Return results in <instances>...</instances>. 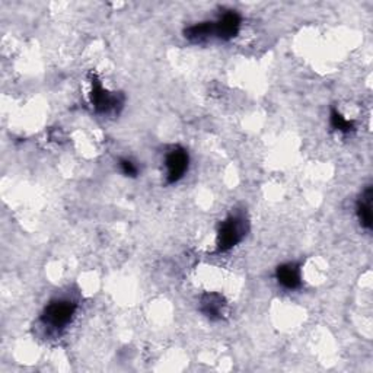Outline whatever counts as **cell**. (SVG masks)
Returning a JSON list of instances; mask_svg holds the SVG:
<instances>
[{"label": "cell", "mask_w": 373, "mask_h": 373, "mask_svg": "<svg viewBox=\"0 0 373 373\" xmlns=\"http://www.w3.org/2000/svg\"><path fill=\"white\" fill-rule=\"evenodd\" d=\"M248 232V222L244 216L231 214L222 222L217 233V252H228L245 238Z\"/></svg>", "instance_id": "1"}, {"label": "cell", "mask_w": 373, "mask_h": 373, "mask_svg": "<svg viewBox=\"0 0 373 373\" xmlns=\"http://www.w3.org/2000/svg\"><path fill=\"white\" fill-rule=\"evenodd\" d=\"M78 310V305L71 300H53L50 302L41 315V321L54 330H63L68 326Z\"/></svg>", "instance_id": "2"}, {"label": "cell", "mask_w": 373, "mask_h": 373, "mask_svg": "<svg viewBox=\"0 0 373 373\" xmlns=\"http://www.w3.org/2000/svg\"><path fill=\"white\" fill-rule=\"evenodd\" d=\"M188 165H190L188 152L183 147L172 149L165 159L166 183L168 184L178 183L184 177L185 172L188 171Z\"/></svg>", "instance_id": "3"}, {"label": "cell", "mask_w": 373, "mask_h": 373, "mask_svg": "<svg viewBox=\"0 0 373 373\" xmlns=\"http://www.w3.org/2000/svg\"><path fill=\"white\" fill-rule=\"evenodd\" d=\"M92 91H91V102L95 108L97 113H109L116 109L117 106L123 105V97L109 94L106 90H104L98 78L92 76Z\"/></svg>", "instance_id": "4"}, {"label": "cell", "mask_w": 373, "mask_h": 373, "mask_svg": "<svg viewBox=\"0 0 373 373\" xmlns=\"http://www.w3.org/2000/svg\"><path fill=\"white\" fill-rule=\"evenodd\" d=\"M240 24H243V18L238 12L226 11L216 22H212L213 37L229 41L238 35Z\"/></svg>", "instance_id": "5"}, {"label": "cell", "mask_w": 373, "mask_h": 373, "mask_svg": "<svg viewBox=\"0 0 373 373\" xmlns=\"http://www.w3.org/2000/svg\"><path fill=\"white\" fill-rule=\"evenodd\" d=\"M276 279L283 288L289 291L299 289L302 286V274L300 266L298 262H286L276 269Z\"/></svg>", "instance_id": "6"}, {"label": "cell", "mask_w": 373, "mask_h": 373, "mask_svg": "<svg viewBox=\"0 0 373 373\" xmlns=\"http://www.w3.org/2000/svg\"><path fill=\"white\" fill-rule=\"evenodd\" d=\"M226 308V300L221 293H204L200 299V311L210 318L212 321H217L224 317Z\"/></svg>", "instance_id": "7"}, {"label": "cell", "mask_w": 373, "mask_h": 373, "mask_svg": "<svg viewBox=\"0 0 373 373\" xmlns=\"http://www.w3.org/2000/svg\"><path fill=\"white\" fill-rule=\"evenodd\" d=\"M372 202H373V190L367 187L357 202V217L360 225L370 231L373 226V214H372Z\"/></svg>", "instance_id": "8"}, {"label": "cell", "mask_w": 373, "mask_h": 373, "mask_svg": "<svg viewBox=\"0 0 373 373\" xmlns=\"http://www.w3.org/2000/svg\"><path fill=\"white\" fill-rule=\"evenodd\" d=\"M330 123L333 126V128H336L337 131H341V133L344 135H348L352 133V131H355V123L350 121L347 118H344L337 109H331V116H330Z\"/></svg>", "instance_id": "9"}, {"label": "cell", "mask_w": 373, "mask_h": 373, "mask_svg": "<svg viewBox=\"0 0 373 373\" xmlns=\"http://www.w3.org/2000/svg\"><path fill=\"white\" fill-rule=\"evenodd\" d=\"M118 165H120V169H121V172L126 175V177H130V178L137 177L139 168L136 166V164H135L133 161L123 158V159L118 161Z\"/></svg>", "instance_id": "10"}]
</instances>
